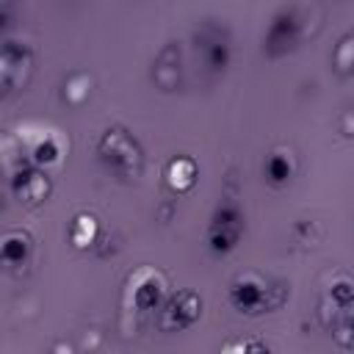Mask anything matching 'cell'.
Masks as SVG:
<instances>
[{"label":"cell","instance_id":"14","mask_svg":"<svg viewBox=\"0 0 354 354\" xmlns=\"http://www.w3.org/2000/svg\"><path fill=\"white\" fill-rule=\"evenodd\" d=\"M299 171V160L293 155L290 147L285 144H277L268 149L266 160H263V180L271 185V188H285Z\"/></svg>","mask_w":354,"mask_h":354},{"label":"cell","instance_id":"12","mask_svg":"<svg viewBox=\"0 0 354 354\" xmlns=\"http://www.w3.org/2000/svg\"><path fill=\"white\" fill-rule=\"evenodd\" d=\"M354 313V277L351 274H337L326 288H324V296H321V318L332 324L343 315Z\"/></svg>","mask_w":354,"mask_h":354},{"label":"cell","instance_id":"3","mask_svg":"<svg viewBox=\"0 0 354 354\" xmlns=\"http://www.w3.org/2000/svg\"><path fill=\"white\" fill-rule=\"evenodd\" d=\"M307 28H310L307 11L299 3H290V6L277 8L271 14L266 30H263L260 53L268 61H277V58H285V55L296 53L301 47L304 36H307Z\"/></svg>","mask_w":354,"mask_h":354},{"label":"cell","instance_id":"8","mask_svg":"<svg viewBox=\"0 0 354 354\" xmlns=\"http://www.w3.org/2000/svg\"><path fill=\"white\" fill-rule=\"evenodd\" d=\"M33 72V47L19 36H6L0 47V86L3 94H14L28 86Z\"/></svg>","mask_w":354,"mask_h":354},{"label":"cell","instance_id":"19","mask_svg":"<svg viewBox=\"0 0 354 354\" xmlns=\"http://www.w3.org/2000/svg\"><path fill=\"white\" fill-rule=\"evenodd\" d=\"M332 335H335V340H337L343 348H354V313L337 318V321L332 324Z\"/></svg>","mask_w":354,"mask_h":354},{"label":"cell","instance_id":"5","mask_svg":"<svg viewBox=\"0 0 354 354\" xmlns=\"http://www.w3.org/2000/svg\"><path fill=\"white\" fill-rule=\"evenodd\" d=\"M191 44H194V55H196V64L207 72V75H224L232 64V30L224 19H202L196 28H194V36H191Z\"/></svg>","mask_w":354,"mask_h":354},{"label":"cell","instance_id":"11","mask_svg":"<svg viewBox=\"0 0 354 354\" xmlns=\"http://www.w3.org/2000/svg\"><path fill=\"white\" fill-rule=\"evenodd\" d=\"M149 77L160 91H177L183 86V50H180V41H166L158 50V55L152 58Z\"/></svg>","mask_w":354,"mask_h":354},{"label":"cell","instance_id":"2","mask_svg":"<svg viewBox=\"0 0 354 354\" xmlns=\"http://www.w3.org/2000/svg\"><path fill=\"white\" fill-rule=\"evenodd\" d=\"M288 296H290V290L285 285H274L271 279H266L257 271H241L227 285V301L241 315L271 313V310L282 307Z\"/></svg>","mask_w":354,"mask_h":354},{"label":"cell","instance_id":"16","mask_svg":"<svg viewBox=\"0 0 354 354\" xmlns=\"http://www.w3.org/2000/svg\"><path fill=\"white\" fill-rule=\"evenodd\" d=\"M100 235V221L91 213H77L69 224V243L75 249H88Z\"/></svg>","mask_w":354,"mask_h":354},{"label":"cell","instance_id":"21","mask_svg":"<svg viewBox=\"0 0 354 354\" xmlns=\"http://www.w3.org/2000/svg\"><path fill=\"white\" fill-rule=\"evenodd\" d=\"M11 11H14V0H0V25L3 28L11 25Z\"/></svg>","mask_w":354,"mask_h":354},{"label":"cell","instance_id":"6","mask_svg":"<svg viewBox=\"0 0 354 354\" xmlns=\"http://www.w3.org/2000/svg\"><path fill=\"white\" fill-rule=\"evenodd\" d=\"M166 296H169V285H166V277L158 268L138 266L127 277V285H124V307L130 313H138V315L158 313L160 304L166 301Z\"/></svg>","mask_w":354,"mask_h":354},{"label":"cell","instance_id":"4","mask_svg":"<svg viewBox=\"0 0 354 354\" xmlns=\"http://www.w3.org/2000/svg\"><path fill=\"white\" fill-rule=\"evenodd\" d=\"M243 235H246V213H243L238 196L224 194L207 218L205 246L213 257H227L241 246Z\"/></svg>","mask_w":354,"mask_h":354},{"label":"cell","instance_id":"13","mask_svg":"<svg viewBox=\"0 0 354 354\" xmlns=\"http://www.w3.org/2000/svg\"><path fill=\"white\" fill-rule=\"evenodd\" d=\"M33 260V238L28 230H6L0 238V263L11 274H22Z\"/></svg>","mask_w":354,"mask_h":354},{"label":"cell","instance_id":"1","mask_svg":"<svg viewBox=\"0 0 354 354\" xmlns=\"http://www.w3.org/2000/svg\"><path fill=\"white\" fill-rule=\"evenodd\" d=\"M97 160L105 166L108 174H113L116 180H138L144 171V149L138 144V138L122 127V124H111L100 133L97 144H94Z\"/></svg>","mask_w":354,"mask_h":354},{"label":"cell","instance_id":"10","mask_svg":"<svg viewBox=\"0 0 354 354\" xmlns=\"http://www.w3.org/2000/svg\"><path fill=\"white\" fill-rule=\"evenodd\" d=\"M155 315L160 332H185L202 318V296L191 288H180L166 296Z\"/></svg>","mask_w":354,"mask_h":354},{"label":"cell","instance_id":"17","mask_svg":"<svg viewBox=\"0 0 354 354\" xmlns=\"http://www.w3.org/2000/svg\"><path fill=\"white\" fill-rule=\"evenodd\" d=\"M332 69L340 75V77H348V75H354V28H348L340 39H337V44L332 47Z\"/></svg>","mask_w":354,"mask_h":354},{"label":"cell","instance_id":"7","mask_svg":"<svg viewBox=\"0 0 354 354\" xmlns=\"http://www.w3.org/2000/svg\"><path fill=\"white\" fill-rule=\"evenodd\" d=\"M17 144H19V152L22 158H28L30 163L41 166V169H55L61 166L64 155H66V138L53 130V127H44V124H25L17 136Z\"/></svg>","mask_w":354,"mask_h":354},{"label":"cell","instance_id":"22","mask_svg":"<svg viewBox=\"0 0 354 354\" xmlns=\"http://www.w3.org/2000/svg\"><path fill=\"white\" fill-rule=\"evenodd\" d=\"M343 133L346 136H354V108L346 113V119H343Z\"/></svg>","mask_w":354,"mask_h":354},{"label":"cell","instance_id":"18","mask_svg":"<svg viewBox=\"0 0 354 354\" xmlns=\"http://www.w3.org/2000/svg\"><path fill=\"white\" fill-rule=\"evenodd\" d=\"M91 94V75L86 72H72L66 80H64V88H61V100L69 105V108H80Z\"/></svg>","mask_w":354,"mask_h":354},{"label":"cell","instance_id":"15","mask_svg":"<svg viewBox=\"0 0 354 354\" xmlns=\"http://www.w3.org/2000/svg\"><path fill=\"white\" fill-rule=\"evenodd\" d=\"M196 177H199V166L191 155H174L163 166V180L174 194H188L196 185Z\"/></svg>","mask_w":354,"mask_h":354},{"label":"cell","instance_id":"9","mask_svg":"<svg viewBox=\"0 0 354 354\" xmlns=\"http://www.w3.org/2000/svg\"><path fill=\"white\" fill-rule=\"evenodd\" d=\"M8 188L17 202L36 207V205L47 202V196L53 194V180H50L47 169L30 163L28 158H19L14 166H8Z\"/></svg>","mask_w":354,"mask_h":354},{"label":"cell","instance_id":"20","mask_svg":"<svg viewBox=\"0 0 354 354\" xmlns=\"http://www.w3.org/2000/svg\"><path fill=\"white\" fill-rule=\"evenodd\" d=\"M224 351H268V343H260V340H235V343H227Z\"/></svg>","mask_w":354,"mask_h":354}]
</instances>
